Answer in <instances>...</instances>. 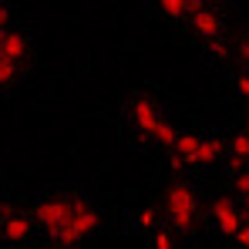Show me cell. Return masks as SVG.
<instances>
[{
    "label": "cell",
    "mask_w": 249,
    "mask_h": 249,
    "mask_svg": "<svg viewBox=\"0 0 249 249\" xmlns=\"http://www.w3.org/2000/svg\"><path fill=\"white\" fill-rule=\"evenodd\" d=\"M168 219L175 229H189L192 219H196V196L185 182H175L168 189Z\"/></svg>",
    "instance_id": "obj_1"
},
{
    "label": "cell",
    "mask_w": 249,
    "mask_h": 249,
    "mask_svg": "<svg viewBox=\"0 0 249 249\" xmlns=\"http://www.w3.org/2000/svg\"><path fill=\"white\" fill-rule=\"evenodd\" d=\"M94 226H98V212L88 209L81 199H74V215H71L68 229L57 236V243H61V246H74V243H81L88 232H94Z\"/></svg>",
    "instance_id": "obj_2"
},
{
    "label": "cell",
    "mask_w": 249,
    "mask_h": 249,
    "mask_svg": "<svg viewBox=\"0 0 249 249\" xmlns=\"http://www.w3.org/2000/svg\"><path fill=\"white\" fill-rule=\"evenodd\" d=\"M71 215H74V202H64V199H54V202H41L37 206V222H41L54 239L68 229Z\"/></svg>",
    "instance_id": "obj_3"
},
{
    "label": "cell",
    "mask_w": 249,
    "mask_h": 249,
    "mask_svg": "<svg viewBox=\"0 0 249 249\" xmlns=\"http://www.w3.org/2000/svg\"><path fill=\"white\" fill-rule=\"evenodd\" d=\"M212 215H215V222H219V229H222L226 236H239V229H243V212H239V206H236L232 199H219V202L212 206Z\"/></svg>",
    "instance_id": "obj_4"
},
{
    "label": "cell",
    "mask_w": 249,
    "mask_h": 249,
    "mask_svg": "<svg viewBox=\"0 0 249 249\" xmlns=\"http://www.w3.org/2000/svg\"><path fill=\"white\" fill-rule=\"evenodd\" d=\"M131 122L138 124V131H142V135H155V128L162 124V115H159V108H155L152 101H145V98H142V101H135V105H131Z\"/></svg>",
    "instance_id": "obj_5"
},
{
    "label": "cell",
    "mask_w": 249,
    "mask_h": 249,
    "mask_svg": "<svg viewBox=\"0 0 249 249\" xmlns=\"http://www.w3.org/2000/svg\"><path fill=\"white\" fill-rule=\"evenodd\" d=\"M27 54V37L24 34H3L0 37V57H10V61H20Z\"/></svg>",
    "instance_id": "obj_6"
},
{
    "label": "cell",
    "mask_w": 249,
    "mask_h": 249,
    "mask_svg": "<svg viewBox=\"0 0 249 249\" xmlns=\"http://www.w3.org/2000/svg\"><path fill=\"white\" fill-rule=\"evenodd\" d=\"M3 236L10 239V243H24L27 236H31V222H27V215H10L7 222H3Z\"/></svg>",
    "instance_id": "obj_7"
},
{
    "label": "cell",
    "mask_w": 249,
    "mask_h": 249,
    "mask_svg": "<svg viewBox=\"0 0 249 249\" xmlns=\"http://www.w3.org/2000/svg\"><path fill=\"white\" fill-rule=\"evenodd\" d=\"M192 27H196L202 37H215V34H219V17H215L212 10H199V14H192Z\"/></svg>",
    "instance_id": "obj_8"
},
{
    "label": "cell",
    "mask_w": 249,
    "mask_h": 249,
    "mask_svg": "<svg viewBox=\"0 0 249 249\" xmlns=\"http://www.w3.org/2000/svg\"><path fill=\"white\" fill-rule=\"evenodd\" d=\"M159 7L165 10L168 17H182L185 10H192V14L206 10V7H202V0H159Z\"/></svg>",
    "instance_id": "obj_9"
},
{
    "label": "cell",
    "mask_w": 249,
    "mask_h": 249,
    "mask_svg": "<svg viewBox=\"0 0 249 249\" xmlns=\"http://www.w3.org/2000/svg\"><path fill=\"white\" fill-rule=\"evenodd\" d=\"M199 142H202V138H196V135H178V142H175V155H182V159H185V165H196Z\"/></svg>",
    "instance_id": "obj_10"
},
{
    "label": "cell",
    "mask_w": 249,
    "mask_h": 249,
    "mask_svg": "<svg viewBox=\"0 0 249 249\" xmlns=\"http://www.w3.org/2000/svg\"><path fill=\"white\" fill-rule=\"evenodd\" d=\"M229 148H232V162H229V165H232V172H239V165L249 159V135H246V131H239V135L232 138Z\"/></svg>",
    "instance_id": "obj_11"
},
{
    "label": "cell",
    "mask_w": 249,
    "mask_h": 249,
    "mask_svg": "<svg viewBox=\"0 0 249 249\" xmlns=\"http://www.w3.org/2000/svg\"><path fill=\"white\" fill-rule=\"evenodd\" d=\"M219 152H222V145L212 138V142H199V155H196V165H212L215 159H219Z\"/></svg>",
    "instance_id": "obj_12"
},
{
    "label": "cell",
    "mask_w": 249,
    "mask_h": 249,
    "mask_svg": "<svg viewBox=\"0 0 249 249\" xmlns=\"http://www.w3.org/2000/svg\"><path fill=\"white\" fill-rule=\"evenodd\" d=\"M155 138H159L162 145H172V148H175V142H178V131H175V128H172L165 118H162V124L155 128Z\"/></svg>",
    "instance_id": "obj_13"
},
{
    "label": "cell",
    "mask_w": 249,
    "mask_h": 249,
    "mask_svg": "<svg viewBox=\"0 0 249 249\" xmlns=\"http://www.w3.org/2000/svg\"><path fill=\"white\" fill-rule=\"evenodd\" d=\"M14 78H17V61L0 57V84H10Z\"/></svg>",
    "instance_id": "obj_14"
},
{
    "label": "cell",
    "mask_w": 249,
    "mask_h": 249,
    "mask_svg": "<svg viewBox=\"0 0 249 249\" xmlns=\"http://www.w3.org/2000/svg\"><path fill=\"white\" fill-rule=\"evenodd\" d=\"M239 192H243V199H246V212H249V172H239Z\"/></svg>",
    "instance_id": "obj_15"
},
{
    "label": "cell",
    "mask_w": 249,
    "mask_h": 249,
    "mask_svg": "<svg viewBox=\"0 0 249 249\" xmlns=\"http://www.w3.org/2000/svg\"><path fill=\"white\" fill-rule=\"evenodd\" d=\"M138 222L142 226H155V209H142L138 212Z\"/></svg>",
    "instance_id": "obj_16"
},
{
    "label": "cell",
    "mask_w": 249,
    "mask_h": 249,
    "mask_svg": "<svg viewBox=\"0 0 249 249\" xmlns=\"http://www.w3.org/2000/svg\"><path fill=\"white\" fill-rule=\"evenodd\" d=\"M155 249H172V239H168L165 232H159V239H155Z\"/></svg>",
    "instance_id": "obj_17"
},
{
    "label": "cell",
    "mask_w": 249,
    "mask_h": 249,
    "mask_svg": "<svg viewBox=\"0 0 249 249\" xmlns=\"http://www.w3.org/2000/svg\"><path fill=\"white\" fill-rule=\"evenodd\" d=\"M236 88H239V94H249V74H239Z\"/></svg>",
    "instance_id": "obj_18"
},
{
    "label": "cell",
    "mask_w": 249,
    "mask_h": 249,
    "mask_svg": "<svg viewBox=\"0 0 249 249\" xmlns=\"http://www.w3.org/2000/svg\"><path fill=\"white\" fill-rule=\"evenodd\" d=\"M212 51H215V57H226V54H229V47L222 41H212Z\"/></svg>",
    "instance_id": "obj_19"
},
{
    "label": "cell",
    "mask_w": 249,
    "mask_h": 249,
    "mask_svg": "<svg viewBox=\"0 0 249 249\" xmlns=\"http://www.w3.org/2000/svg\"><path fill=\"white\" fill-rule=\"evenodd\" d=\"M7 17H10V14H7V7H3V3H0V37H3V34H7V31H3V27H7Z\"/></svg>",
    "instance_id": "obj_20"
},
{
    "label": "cell",
    "mask_w": 249,
    "mask_h": 249,
    "mask_svg": "<svg viewBox=\"0 0 249 249\" xmlns=\"http://www.w3.org/2000/svg\"><path fill=\"white\" fill-rule=\"evenodd\" d=\"M239 246L249 249V226H243V229H239Z\"/></svg>",
    "instance_id": "obj_21"
},
{
    "label": "cell",
    "mask_w": 249,
    "mask_h": 249,
    "mask_svg": "<svg viewBox=\"0 0 249 249\" xmlns=\"http://www.w3.org/2000/svg\"><path fill=\"white\" fill-rule=\"evenodd\" d=\"M239 54H243V57H249V44H246V41L239 44Z\"/></svg>",
    "instance_id": "obj_22"
},
{
    "label": "cell",
    "mask_w": 249,
    "mask_h": 249,
    "mask_svg": "<svg viewBox=\"0 0 249 249\" xmlns=\"http://www.w3.org/2000/svg\"><path fill=\"white\" fill-rule=\"evenodd\" d=\"M243 219H249V212H243Z\"/></svg>",
    "instance_id": "obj_23"
},
{
    "label": "cell",
    "mask_w": 249,
    "mask_h": 249,
    "mask_svg": "<svg viewBox=\"0 0 249 249\" xmlns=\"http://www.w3.org/2000/svg\"><path fill=\"white\" fill-rule=\"evenodd\" d=\"M246 135H249V131H246Z\"/></svg>",
    "instance_id": "obj_24"
}]
</instances>
